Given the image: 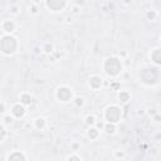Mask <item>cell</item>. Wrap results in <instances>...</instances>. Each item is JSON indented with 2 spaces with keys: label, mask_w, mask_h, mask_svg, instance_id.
I'll return each mask as SVG.
<instances>
[{
  "label": "cell",
  "mask_w": 161,
  "mask_h": 161,
  "mask_svg": "<svg viewBox=\"0 0 161 161\" xmlns=\"http://www.w3.org/2000/svg\"><path fill=\"white\" fill-rule=\"evenodd\" d=\"M17 47H18V43H17V39L10 37V36H5L2 38L0 40V51H2L4 54H13L15 51H17Z\"/></svg>",
  "instance_id": "6da1fadb"
},
{
  "label": "cell",
  "mask_w": 161,
  "mask_h": 161,
  "mask_svg": "<svg viewBox=\"0 0 161 161\" xmlns=\"http://www.w3.org/2000/svg\"><path fill=\"white\" fill-rule=\"evenodd\" d=\"M122 69V64H121V61L118 58H108L106 62H105V71L108 76L111 77H114L117 76Z\"/></svg>",
  "instance_id": "7a4b0ae2"
},
{
  "label": "cell",
  "mask_w": 161,
  "mask_h": 161,
  "mask_svg": "<svg viewBox=\"0 0 161 161\" xmlns=\"http://www.w3.org/2000/svg\"><path fill=\"white\" fill-rule=\"evenodd\" d=\"M121 117V110L117 106H110L106 110V118L108 123H117Z\"/></svg>",
  "instance_id": "3957f363"
},
{
  "label": "cell",
  "mask_w": 161,
  "mask_h": 161,
  "mask_svg": "<svg viewBox=\"0 0 161 161\" xmlns=\"http://www.w3.org/2000/svg\"><path fill=\"white\" fill-rule=\"evenodd\" d=\"M57 97L62 102H68L72 98V89L68 87H61L57 91Z\"/></svg>",
  "instance_id": "277c9868"
},
{
  "label": "cell",
  "mask_w": 161,
  "mask_h": 161,
  "mask_svg": "<svg viewBox=\"0 0 161 161\" xmlns=\"http://www.w3.org/2000/svg\"><path fill=\"white\" fill-rule=\"evenodd\" d=\"M67 5L66 2H58V0H51V2H47V6L53 10V11H59L62 10L64 6Z\"/></svg>",
  "instance_id": "5b68a950"
},
{
  "label": "cell",
  "mask_w": 161,
  "mask_h": 161,
  "mask_svg": "<svg viewBox=\"0 0 161 161\" xmlns=\"http://www.w3.org/2000/svg\"><path fill=\"white\" fill-rule=\"evenodd\" d=\"M11 113H13V116L15 117H23L24 116V113H25V108L23 105H20V103H18V105H14L13 108H11Z\"/></svg>",
  "instance_id": "8992f818"
},
{
  "label": "cell",
  "mask_w": 161,
  "mask_h": 161,
  "mask_svg": "<svg viewBox=\"0 0 161 161\" xmlns=\"http://www.w3.org/2000/svg\"><path fill=\"white\" fill-rule=\"evenodd\" d=\"M89 86L92 88H99L102 86V78L98 76H93L89 78Z\"/></svg>",
  "instance_id": "52a82bcc"
},
{
  "label": "cell",
  "mask_w": 161,
  "mask_h": 161,
  "mask_svg": "<svg viewBox=\"0 0 161 161\" xmlns=\"http://www.w3.org/2000/svg\"><path fill=\"white\" fill-rule=\"evenodd\" d=\"M8 161H25V156L21 152H13L8 157Z\"/></svg>",
  "instance_id": "ba28073f"
},
{
  "label": "cell",
  "mask_w": 161,
  "mask_h": 161,
  "mask_svg": "<svg viewBox=\"0 0 161 161\" xmlns=\"http://www.w3.org/2000/svg\"><path fill=\"white\" fill-rule=\"evenodd\" d=\"M14 28H15V25H14V23L11 21V20H5L4 23H3V29L6 32V33H11L14 30Z\"/></svg>",
  "instance_id": "9c48e42d"
},
{
  "label": "cell",
  "mask_w": 161,
  "mask_h": 161,
  "mask_svg": "<svg viewBox=\"0 0 161 161\" xmlns=\"http://www.w3.org/2000/svg\"><path fill=\"white\" fill-rule=\"evenodd\" d=\"M151 57H152V61H154L156 64H160V63H161V51H160L159 48L154 51V53L151 54Z\"/></svg>",
  "instance_id": "30bf717a"
},
{
  "label": "cell",
  "mask_w": 161,
  "mask_h": 161,
  "mask_svg": "<svg viewBox=\"0 0 161 161\" xmlns=\"http://www.w3.org/2000/svg\"><path fill=\"white\" fill-rule=\"evenodd\" d=\"M20 101H21V103H23V105H30V103L33 102V98H32V96H30V95H28V93H24V95H21V97H20Z\"/></svg>",
  "instance_id": "8fae6325"
},
{
  "label": "cell",
  "mask_w": 161,
  "mask_h": 161,
  "mask_svg": "<svg viewBox=\"0 0 161 161\" xmlns=\"http://www.w3.org/2000/svg\"><path fill=\"white\" fill-rule=\"evenodd\" d=\"M88 137L91 140H96L97 137H98V130L97 129H91L88 131Z\"/></svg>",
  "instance_id": "7c38bea8"
},
{
  "label": "cell",
  "mask_w": 161,
  "mask_h": 161,
  "mask_svg": "<svg viewBox=\"0 0 161 161\" xmlns=\"http://www.w3.org/2000/svg\"><path fill=\"white\" fill-rule=\"evenodd\" d=\"M118 98L121 102H127V101H130V93L129 92H121Z\"/></svg>",
  "instance_id": "4fadbf2b"
},
{
  "label": "cell",
  "mask_w": 161,
  "mask_h": 161,
  "mask_svg": "<svg viewBox=\"0 0 161 161\" xmlns=\"http://www.w3.org/2000/svg\"><path fill=\"white\" fill-rule=\"evenodd\" d=\"M105 130H106L107 133H113L114 131H116V126H114L113 123H107L105 126Z\"/></svg>",
  "instance_id": "5bb4252c"
},
{
  "label": "cell",
  "mask_w": 161,
  "mask_h": 161,
  "mask_svg": "<svg viewBox=\"0 0 161 161\" xmlns=\"http://www.w3.org/2000/svg\"><path fill=\"white\" fill-rule=\"evenodd\" d=\"M45 126V121L43 118H37L36 120V127L37 129H43Z\"/></svg>",
  "instance_id": "9a60e30c"
},
{
  "label": "cell",
  "mask_w": 161,
  "mask_h": 161,
  "mask_svg": "<svg viewBox=\"0 0 161 161\" xmlns=\"http://www.w3.org/2000/svg\"><path fill=\"white\" fill-rule=\"evenodd\" d=\"M96 121H95V116H87L86 117V123L87 125H93Z\"/></svg>",
  "instance_id": "2e32d148"
},
{
  "label": "cell",
  "mask_w": 161,
  "mask_h": 161,
  "mask_svg": "<svg viewBox=\"0 0 161 161\" xmlns=\"http://www.w3.org/2000/svg\"><path fill=\"white\" fill-rule=\"evenodd\" d=\"M52 51H53V45H52V44H49V43L45 44V47H44V52H45V53H51Z\"/></svg>",
  "instance_id": "e0dca14e"
},
{
  "label": "cell",
  "mask_w": 161,
  "mask_h": 161,
  "mask_svg": "<svg viewBox=\"0 0 161 161\" xmlns=\"http://www.w3.org/2000/svg\"><path fill=\"white\" fill-rule=\"evenodd\" d=\"M4 137H5V130H4L3 126H0V142L3 141Z\"/></svg>",
  "instance_id": "ac0fdd59"
},
{
  "label": "cell",
  "mask_w": 161,
  "mask_h": 161,
  "mask_svg": "<svg viewBox=\"0 0 161 161\" xmlns=\"http://www.w3.org/2000/svg\"><path fill=\"white\" fill-rule=\"evenodd\" d=\"M74 101H76V105H77V106H82V105H83V98L77 97Z\"/></svg>",
  "instance_id": "d6986e66"
},
{
  "label": "cell",
  "mask_w": 161,
  "mask_h": 161,
  "mask_svg": "<svg viewBox=\"0 0 161 161\" xmlns=\"http://www.w3.org/2000/svg\"><path fill=\"white\" fill-rule=\"evenodd\" d=\"M68 161H80V159H79L78 156L73 155V156H71V157H68Z\"/></svg>",
  "instance_id": "ffe728a7"
},
{
  "label": "cell",
  "mask_w": 161,
  "mask_h": 161,
  "mask_svg": "<svg viewBox=\"0 0 161 161\" xmlns=\"http://www.w3.org/2000/svg\"><path fill=\"white\" fill-rule=\"evenodd\" d=\"M11 121H13V120H11V117H9V116L5 117V122L6 123H11Z\"/></svg>",
  "instance_id": "44dd1931"
},
{
  "label": "cell",
  "mask_w": 161,
  "mask_h": 161,
  "mask_svg": "<svg viewBox=\"0 0 161 161\" xmlns=\"http://www.w3.org/2000/svg\"><path fill=\"white\" fill-rule=\"evenodd\" d=\"M147 17H148V18H151V19H154V18H155V13H154V11H152V13H148Z\"/></svg>",
  "instance_id": "7402d4cb"
},
{
  "label": "cell",
  "mask_w": 161,
  "mask_h": 161,
  "mask_svg": "<svg viewBox=\"0 0 161 161\" xmlns=\"http://www.w3.org/2000/svg\"><path fill=\"white\" fill-rule=\"evenodd\" d=\"M0 112H4V105H0Z\"/></svg>",
  "instance_id": "603a6c76"
}]
</instances>
